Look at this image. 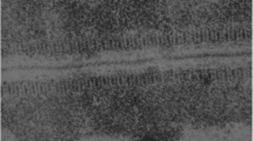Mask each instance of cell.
I'll use <instances>...</instances> for the list:
<instances>
[{
	"mask_svg": "<svg viewBox=\"0 0 253 141\" xmlns=\"http://www.w3.org/2000/svg\"><path fill=\"white\" fill-rule=\"evenodd\" d=\"M217 72V79L219 82H226V73H225V66H220L218 68H215Z\"/></svg>",
	"mask_w": 253,
	"mask_h": 141,
	"instance_id": "1",
	"label": "cell"
},
{
	"mask_svg": "<svg viewBox=\"0 0 253 141\" xmlns=\"http://www.w3.org/2000/svg\"><path fill=\"white\" fill-rule=\"evenodd\" d=\"M225 73H226V82H235L233 76V68L229 66H225Z\"/></svg>",
	"mask_w": 253,
	"mask_h": 141,
	"instance_id": "2",
	"label": "cell"
},
{
	"mask_svg": "<svg viewBox=\"0 0 253 141\" xmlns=\"http://www.w3.org/2000/svg\"><path fill=\"white\" fill-rule=\"evenodd\" d=\"M72 80H73V78L65 79V90H66L67 96H69L72 94Z\"/></svg>",
	"mask_w": 253,
	"mask_h": 141,
	"instance_id": "3",
	"label": "cell"
},
{
	"mask_svg": "<svg viewBox=\"0 0 253 141\" xmlns=\"http://www.w3.org/2000/svg\"><path fill=\"white\" fill-rule=\"evenodd\" d=\"M95 49H96V53L100 54L102 53L105 49H104V45H102V40L100 36H95Z\"/></svg>",
	"mask_w": 253,
	"mask_h": 141,
	"instance_id": "4",
	"label": "cell"
},
{
	"mask_svg": "<svg viewBox=\"0 0 253 141\" xmlns=\"http://www.w3.org/2000/svg\"><path fill=\"white\" fill-rule=\"evenodd\" d=\"M174 29H175V28H174ZM175 34H177V45H185V40H184V31L175 29Z\"/></svg>",
	"mask_w": 253,
	"mask_h": 141,
	"instance_id": "5",
	"label": "cell"
},
{
	"mask_svg": "<svg viewBox=\"0 0 253 141\" xmlns=\"http://www.w3.org/2000/svg\"><path fill=\"white\" fill-rule=\"evenodd\" d=\"M48 83H49V88H51V94L52 96H56L58 94V89H56V80H48Z\"/></svg>",
	"mask_w": 253,
	"mask_h": 141,
	"instance_id": "6",
	"label": "cell"
},
{
	"mask_svg": "<svg viewBox=\"0 0 253 141\" xmlns=\"http://www.w3.org/2000/svg\"><path fill=\"white\" fill-rule=\"evenodd\" d=\"M119 73V76H120V82H121V86L124 87H128V83H127V74L126 72H118Z\"/></svg>",
	"mask_w": 253,
	"mask_h": 141,
	"instance_id": "7",
	"label": "cell"
},
{
	"mask_svg": "<svg viewBox=\"0 0 253 141\" xmlns=\"http://www.w3.org/2000/svg\"><path fill=\"white\" fill-rule=\"evenodd\" d=\"M102 40V45H104V49L105 51H112V47H111V40L108 38V35H106Z\"/></svg>",
	"mask_w": 253,
	"mask_h": 141,
	"instance_id": "8",
	"label": "cell"
},
{
	"mask_svg": "<svg viewBox=\"0 0 253 141\" xmlns=\"http://www.w3.org/2000/svg\"><path fill=\"white\" fill-rule=\"evenodd\" d=\"M34 96V93H33V81H28L27 82V98H33Z\"/></svg>",
	"mask_w": 253,
	"mask_h": 141,
	"instance_id": "9",
	"label": "cell"
},
{
	"mask_svg": "<svg viewBox=\"0 0 253 141\" xmlns=\"http://www.w3.org/2000/svg\"><path fill=\"white\" fill-rule=\"evenodd\" d=\"M184 76H185L186 81H192V79H193V69L189 68V69L184 70Z\"/></svg>",
	"mask_w": 253,
	"mask_h": 141,
	"instance_id": "10",
	"label": "cell"
},
{
	"mask_svg": "<svg viewBox=\"0 0 253 141\" xmlns=\"http://www.w3.org/2000/svg\"><path fill=\"white\" fill-rule=\"evenodd\" d=\"M204 43H209V28L204 26Z\"/></svg>",
	"mask_w": 253,
	"mask_h": 141,
	"instance_id": "11",
	"label": "cell"
},
{
	"mask_svg": "<svg viewBox=\"0 0 253 141\" xmlns=\"http://www.w3.org/2000/svg\"><path fill=\"white\" fill-rule=\"evenodd\" d=\"M127 83H128V88H134L133 73H128V74H127Z\"/></svg>",
	"mask_w": 253,
	"mask_h": 141,
	"instance_id": "12",
	"label": "cell"
},
{
	"mask_svg": "<svg viewBox=\"0 0 253 141\" xmlns=\"http://www.w3.org/2000/svg\"><path fill=\"white\" fill-rule=\"evenodd\" d=\"M145 39L147 42V47H153L152 46V40H151V33L149 32H145Z\"/></svg>",
	"mask_w": 253,
	"mask_h": 141,
	"instance_id": "13",
	"label": "cell"
},
{
	"mask_svg": "<svg viewBox=\"0 0 253 141\" xmlns=\"http://www.w3.org/2000/svg\"><path fill=\"white\" fill-rule=\"evenodd\" d=\"M27 82L28 81H22V90H21L22 98H27Z\"/></svg>",
	"mask_w": 253,
	"mask_h": 141,
	"instance_id": "14",
	"label": "cell"
}]
</instances>
